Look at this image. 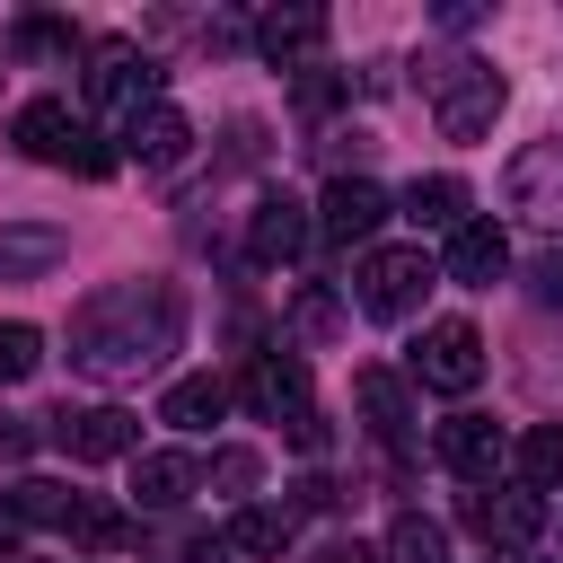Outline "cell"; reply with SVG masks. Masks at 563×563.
<instances>
[{"label":"cell","instance_id":"cell-13","mask_svg":"<svg viewBox=\"0 0 563 563\" xmlns=\"http://www.w3.org/2000/svg\"><path fill=\"white\" fill-rule=\"evenodd\" d=\"M440 273H449L457 290H493V282L510 273V238H501V220H466V229H449Z\"/></svg>","mask_w":563,"mask_h":563},{"label":"cell","instance_id":"cell-15","mask_svg":"<svg viewBox=\"0 0 563 563\" xmlns=\"http://www.w3.org/2000/svg\"><path fill=\"white\" fill-rule=\"evenodd\" d=\"M62 255H70V238L53 220H9L0 229V282H44Z\"/></svg>","mask_w":563,"mask_h":563},{"label":"cell","instance_id":"cell-29","mask_svg":"<svg viewBox=\"0 0 563 563\" xmlns=\"http://www.w3.org/2000/svg\"><path fill=\"white\" fill-rule=\"evenodd\" d=\"M9 44H18V53H70L79 35H70V26H53V18H26V26L9 35Z\"/></svg>","mask_w":563,"mask_h":563},{"label":"cell","instance_id":"cell-5","mask_svg":"<svg viewBox=\"0 0 563 563\" xmlns=\"http://www.w3.org/2000/svg\"><path fill=\"white\" fill-rule=\"evenodd\" d=\"M413 378L440 387V396H475V378H484V334H475L466 317L422 325V343H413Z\"/></svg>","mask_w":563,"mask_h":563},{"label":"cell","instance_id":"cell-12","mask_svg":"<svg viewBox=\"0 0 563 563\" xmlns=\"http://www.w3.org/2000/svg\"><path fill=\"white\" fill-rule=\"evenodd\" d=\"M396 202L369 185V176H334L325 185V202H317V229L334 238V246H361V238H378V220H387Z\"/></svg>","mask_w":563,"mask_h":563},{"label":"cell","instance_id":"cell-26","mask_svg":"<svg viewBox=\"0 0 563 563\" xmlns=\"http://www.w3.org/2000/svg\"><path fill=\"white\" fill-rule=\"evenodd\" d=\"M35 361H44V334L35 325H0V387L35 378Z\"/></svg>","mask_w":563,"mask_h":563},{"label":"cell","instance_id":"cell-22","mask_svg":"<svg viewBox=\"0 0 563 563\" xmlns=\"http://www.w3.org/2000/svg\"><path fill=\"white\" fill-rule=\"evenodd\" d=\"M510 466H519V484H528V493H563V422H537V431H519Z\"/></svg>","mask_w":563,"mask_h":563},{"label":"cell","instance_id":"cell-30","mask_svg":"<svg viewBox=\"0 0 563 563\" xmlns=\"http://www.w3.org/2000/svg\"><path fill=\"white\" fill-rule=\"evenodd\" d=\"M299 325H308V334H334V325H343V308H334L325 290H308V299H299Z\"/></svg>","mask_w":563,"mask_h":563},{"label":"cell","instance_id":"cell-10","mask_svg":"<svg viewBox=\"0 0 563 563\" xmlns=\"http://www.w3.org/2000/svg\"><path fill=\"white\" fill-rule=\"evenodd\" d=\"M308 238H317V220H308V202H290V194H264V202L246 211V255H255V264H299Z\"/></svg>","mask_w":563,"mask_h":563},{"label":"cell","instance_id":"cell-3","mask_svg":"<svg viewBox=\"0 0 563 563\" xmlns=\"http://www.w3.org/2000/svg\"><path fill=\"white\" fill-rule=\"evenodd\" d=\"M440 282V264L422 255V246H369L361 255V273H352V299H361V317H378V325H405L413 308H422V290Z\"/></svg>","mask_w":563,"mask_h":563},{"label":"cell","instance_id":"cell-7","mask_svg":"<svg viewBox=\"0 0 563 563\" xmlns=\"http://www.w3.org/2000/svg\"><path fill=\"white\" fill-rule=\"evenodd\" d=\"M466 528H475L484 545H528V537L545 528V493H528V484H484V493H466Z\"/></svg>","mask_w":563,"mask_h":563},{"label":"cell","instance_id":"cell-18","mask_svg":"<svg viewBox=\"0 0 563 563\" xmlns=\"http://www.w3.org/2000/svg\"><path fill=\"white\" fill-rule=\"evenodd\" d=\"M396 211H405V220H422V229H466V220H475L457 176H413V185L396 194Z\"/></svg>","mask_w":563,"mask_h":563},{"label":"cell","instance_id":"cell-28","mask_svg":"<svg viewBox=\"0 0 563 563\" xmlns=\"http://www.w3.org/2000/svg\"><path fill=\"white\" fill-rule=\"evenodd\" d=\"M528 299H537V308H563V246H545V255L528 264Z\"/></svg>","mask_w":563,"mask_h":563},{"label":"cell","instance_id":"cell-9","mask_svg":"<svg viewBox=\"0 0 563 563\" xmlns=\"http://www.w3.org/2000/svg\"><path fill=\"white\" fill-rule=\"evenodd\" d=\"M88 97L106 106V114H141V106H158V70L132 53V44H97V70H88Z\"/></svg>","mask_w":563,"mask_h":563},{"label":"cell","instance_id":"cell-17","mask_svg":"<svg viewBox=\"0 0 563 563\" xmlns=\"http://www.w3.org/2000/svg\"><path fill=\"white\" fill-rule=\"evenodd\" d=\"M317 44H325V9H273V18L255 26V53H264V62H282V70H290V62H308Z\"/></svg>","mask_w":563,"mask_h":563},{"label":"cell","instance_id":"cell-27","mask_svg":"<svg viewBox=\"0 0 563 563\" xmlns=\"http://www.w3.org/2000/svg\"><path fill=\"white\" fill-rule=\"evenodd\" d=\"M255 475H264L255 449H220V457H211V484H220V493H255Z\"/></svg>","mask_w":563,"mask_h":563},{"label":"cell","instance_id":"cell-23","mask_svg":"<svg viewBox=\"0 0 563 563\" xmlns=\"http://www.w3.org/2000/svg\"><path fill=\"white\" fill-rule=\"evenodd\" d=\"M352 396H361V413H369V431H378V440L396 449V440H405V422H413V413H405V387H396L387 369H361V378H352Z\"/></svg>","mask_w":563,"mask_h":563},{"label":"cell","instance_id":"cell-32","mask_svg":"<svg viewBox=\"0 0 563 563\" xmlns=\"http://www.w3.org/2000/svg\"><path fill=\"white\" fill-rule=\"evenodd\" d=\"M26 449H35V431H26L18 413H0V457H26Z\"/></svg>","mask_w":563,"mask_h":563},{"label":"cell","instance_id":"cell-14","mask_svg":"<svg viewBox=\"0 0 563 563\" xmlns=\"http://www.w3.org/2000/svg\"><path fill=\"white\" fill-rule=\"evenodd\" d=\"M246 405H255L264 422L308 413V361H299V352H255V361H246Z\"/></svg>","mask_w":563,"mask_h":563},{"label":"cell","instance_id":"cell-25","mask_svg":"<svg viewBox=\"0 0 563 563\" xmlns=\"http://www.w3.org/2000/svg\"><path fill=\"white\" fill-rule=\"evenodd\" d=\"M229 545H238V554H282V545H290V510H255V501H246V510L229 519Z\"/></svg>","mask_w":563,"mask_h":563},{"label":"cell","instance_id":"cell-6","mask_svg":"<svg viewBox=\"0 0 563 563\" xmlns=\"http://www.w3.org/2000/svg\"><path fill=\"white\" fill-rule=\"evenodd\" d=\"M44 440L70 449L79 466H106V457H132V449H141V413H123V405H79V413H53Z\"/></svg>","mask_w":563,"mask_h":563},{"label":"cell","instance_id":"cell-2","mask_svg":"<svg viewBox=\"0 0 563 563\" xmlns=\"http://www.w3.org/2000/svg\"><path fill=\"white\" fill-rule=\"evenodd\" d=\"M422 88H431V114H440V132L449 141H484L493 132V114H501V70L493 62H475V53H449V62H431L422 70Z\"/></svg>","mask_w":563,"mask_h":563},{"label":"cell","instance_id":"cell-19","mask_svg":"<svg viewBox=\"0 0 563 563\" xmlns=\"http://www.w3.org/2000/svg\"><path fill=\"white\" fill-rule=\"evenodd\" d=\"M229 413V387L211 378V369H194V378H176L167 396H158V422H176V431H211Z\"/></svg>","mask_w":563,"mask_h":563},{"label":"cell","instance_id":"cell-4","mask_svg":"<svg viewBox=\"0 0 563 563\" xmlns=\"http://www.w3.org/2000/svg\"><path fill=\"white\" fill-rule=\"evenodd\" d=\"M18 150H26V158H44V167H79V176H106V167H114V150H97V141H88V123H79L62 97L18 106Z\"/></svg>","mask_w":563,"mask_h":563},{"label":"cell","instance_id":"cell-1","mask_svg":"<svg viewBox=\"0 0 563 563\" xmlns=\"http://www.w3.org/2000/svg\"><path fill=\"white\" fill-rule=\"evenodd\" d=\"M176 325H185V299L167 282L88 290L79 317H70V369H88V378H141L150 361L176 352Z\"/></svg>","mask_w":563,"mask_h":563},{"label":"cell","instance_id":"cell-16","mask_svg":"<svg viewBox=\"0 0 563 563\" xmlns=\"http://www.w3.org/2000/svg\"><path fill=\"white\" fill-rule=\"evenodd\" d=\"M123 150H132L141 167H176V158L194 150V123H185L176 106H141V114L123 123Z\"/></svg>","mask_w":563,"mask_h":563},{"label":"cell","instance_id":"cell-8","mask_svg":"<svg viewBox=\"0 0 563 563\" xmlns=\"http://www.w3.org/2000/svg\"><path fill=\"white\" fill-rule=\"evenodd\" d=\"M510 211H528V220H563V132H545V141H528L519 158H510Z\"/></svg>","mask_w":563,"mask_h":563},{"label":"cell","instance_id":"cell-21","mask_svg":"<svg viewBox=\"0 0 563 563\" xmlns=\"http://www.w3.org/2000/svg\"><path fill=\"white\" fill-rule=\"evenodd\" d=\"M62 537H70V545H88V554H114V545H132V519H123L114 501L79 493V501H70V519H62Z\"/></svg>","mask_w":563,"mask_h":563},{"label":"cell","instance_id":"cell-24","mask_svg":"<svg viewBox=\"0 0 563 563\" xmlns=\"http://www.w3.org/2000/svg\"><path fill=\"white\" fill-rule=\"evenodd\" d=\"M387 563H449V537H440V519L405 510V519L387 528Z\"/></svg>","mask_w":563,"mask_h":563},{"label":"cell","instance_id":"cell-11","mask_svg":"<svg viewBox=\"0 0 563 563\" xmlns=\"http://www.w3.org/2000/svg\"><path fill=\"white\" fill-rule=\"evenodd\" d=\"M440 466H449V475H466V484L484 493V484L510 466V440H501L484 413H449V422H440Z\"/></svg>","mask_w":563,"mask_h":563},{"label":"cell","instance_id":"cell-20","mask_svg":"<svg viewBox=\"0 0 563 563\" xmlns=\"http://www.w3.org/2000/svg\"><path fill=\"white\" fill-rule=\"evenodd\" d=\"M185 493H194V457H176V449L132 457V501H141V510H176Z\"/></svg>","mask_w":563,"mask_h":563},{"label":"cell","instance_id":"cell-31","mask_svg":"<svg viewBox=\"0 0 563 563\" xmlns=\"http://www.w3.org/2000/svg\"><path fill=\"white\" fill-rule=\"evenodd\" d=\"M290 449H308V457L325 449V413H317V405H308V413H290Z\"/></svg>","mask_w":563,"mask_h":563}]
</instances>
